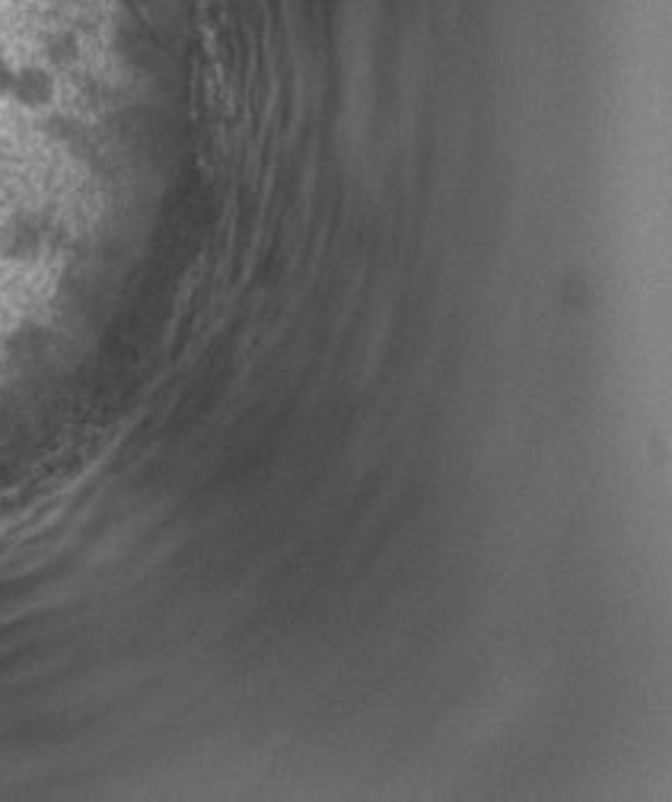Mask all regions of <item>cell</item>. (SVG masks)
<instances>
[{
    "label": "cell",
    "instance_id": "cell-1",
    "mask_svg": "<svg viewBox=\"0 0 672 802\" xmlns=\"http://www.w3.org/2000/svg\"><path fill=\"white\" fill-rule=\"evenodd\" d=\"M10 99L13 103H20L23 109H45V106H51V99H55V80L48 76L45 71H20L13 73V80H10Z\"/></svg>",
    "mask_w": 672,
    "mask_h": 802
},
{
    "label": "cell",
    "instance_id": "cell-2",
    "mask_svg": "<svg viewBox=\"0 0 672 802\" xmlns=\"http://www.w3.org/2000/svg\"><path fill=\"white\" fill-rule=\"evenodd\" d=\"M38 249V233L23 223V220H13L0 229V256L3 258H33Z\"/></svg>",
    "mask_w": 672,
    "mask_h": 802
}]
</instances>
